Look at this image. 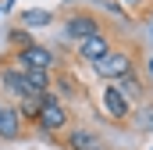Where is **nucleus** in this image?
Listing matches in <instances>:
<instances>
[{"instance_id":"7","label":"nucleus","mask_w":153,"mask_h":150,"mask_svg":"<svg viewBox=\"0 0 153 150\" xmlns=\"http://www.w3.org/2000/svg\"><path fill=\"white\" fill-rule=\"evenodd\" d=\"M57 143H64V150H103V140L85 125H71Z\"/></svg>"},{"instance_id":"11","label":"nucleus","mask_w":153,"mask_h":150,"mask_svg":"<svg viewBox=\"0 0 153 150\" xmlns=\"http://www.w3.org/2000/svg\"><path fill=\"white\" fill-rule=\"evenodd\" d=\"M43 97H46V93H43ZM43 97H39V93H32V97L18 100V114H22V118H25V125H32V129H36L39 114H43Z\"/></svg>"},{"instance_id":"1","label":"nucleus","mask_w":153,"mask_h":150,"mask_svg":"<svg viewBox=\"0 0 153 150\" xmlns=\"http://www.w3.org/2000/svg\"><path fill=\"white\" fill-rule=\"evenodd\" d=\"M96 79H103V82H117V79H125V75L139 72V50H135V43H117L111 54H103L96 64H89Z\"/></svg>"},{"instance_id":"10","label":"nucleus","mask_w":153,"mask_h":150,"mask_svg":"<svg viewBox=\"0 0 153 150\" xmlns=\"http://www.w3.org/2000/svg\"><path fill=\"white\" fill-rule=\"evenodd\" d=\"M18 25L22 29H46V25H53V11H43V7H29V11H22L18 14Z\"/></svg>"},{"instance_id":"13","label":"nucleus","mask_w":153,"mask_h":150,"mask_svg":"<svg viewBox=\"0 0 153 150\" xmlns=\"http://www.w3.org/2000/svg\"><path fill=\"white\" fill-rule=\"evenodd\" d=\"M7 46H11L7 54H18V50H29V46H32V32H29V29H22V25H14V29L7 32Z\"/></svg>"},{"instance_id":"9","label":"nucleus","mask_w":153,"mask_h":150,"mask_svg":"<svg viewBox=\"0 0 153 150\" xmlns=\"http://www.w3.org/2000/svg\"><path fill=\"white\" fill-rule=\"evenodd\" d=\"M25 129H29V125H25V118L18 114V104H4V114H0V140L14 143V140H22Z\"/></svg>"},{"instance_id":"17","label":"nucleus","mask_w":153,"mask_h":150,"mask_svg":"<svg viewBox=\"0 0 153 150\" xmlns=\"http://www.w3.org/2000/svg\"><path fill=\"white\" fill-rule=\"evenodd\" d=\"M150 32H153V29H150Z\"/></svg>"},{"instance_id":"5","label":"nucleus","mask_w":153,"mask_h":150,"mask_svg":"<svg viewBox=\"0 0 153 150\" xmlns=\"http://www.w3.org/2000/svg\"><path fill=\"white\" fill-rule=\"evenodd\" d=\"M0 93H4V97H11L14 104H18V100H25V97H32V89H29V82H25V72H22L11 57H4V61H0Z\"/></svg>"},{"instance_id":"3","label":"nucleus","mask_w":153,"mask_h":150,"mask_svg":"<svg viewBox=\"0 0 153 150\" xmlns=\"http://www.w3.org/2000/svg\"><path fill=\"white\" fill-rule=\"evenodd\" d=\"M61 29H64L68 39L82 43V39L96 36V32H107V22H103L96 11H89V7H68L64 18H61Z\"/></svg>"},{"instance_id":"12","label":"nucleus","mask_w":153,"mask_h":150,"mask_svg":"<svg viewBox=\"0 0 153 150\" xmlns=\"http://www.w3.org/2000/svg\"><path fill=\"white\" fill-rule=\"evenodd\" d=\"M132 129H139V132H153V97H146L143 104H135Z\"/></svg>"},{"instance_id":"6","label":"nucleus","mask_w":153,"mask_h":150,"mask_svg":"<svg viewBox=\"0 0 153 150\" xmlns=\"http://www.w3.org/2000/svg\"><path fill=\"white\" fill-rule=\"evenodd\" d=\"M114 46H117L114 32H96V36L75 43V57H78V61H85V64H96V61H100L103 54H111Z\"/></svg>"},{"instance_id":"16","label":"nucleus","mask_w":153,"mask_h":150,"mask_svg":"<svg viewBox=\"0 0 153 150\" xmlns=\"http://www.w3.org/2000/svg\"><path fill=\"white\" fill-rule=\"evenodd\" d=\"M0 114H4V100H0Z\"/></svg>"},{"instance_id":"8","label":"nucleus","mask_w":153,"mask_h":150,"mask_svg":"<svg viewBox=\"0 0 153 150\" xmlns=\"http://www.w3.org/2000/svg\"><path fill=\"white\" fill-rule=\"evenodd\" d=\"M53 93H57L61 100H78V97H85V86L75 79V72H71L68 64H61V68L53 72Z\"/></svg>"},{"instance_id":"4","label":"nucleus","mask_w":153,"mask_h":150,"mask_svg":"<svg viewBox=\"0 0 153 150\" xmlns=\"http://www.w3.org/2000/svg\"><path fill=\"white\" fill-rule=\"evenodd\" d=\"M100 107H103V118L117 125V129H132V114H135V104L117 89L114 82H103V93H100Z\"/></svg>"},{"instance_id":"15","label":"nucleus","mask_w":153,"mask_h":150,"mask_svg":"<svg viewBox=\"0 0 153 150\" xmlns=\"http://www.w3.org/2000/svg\"><path fill=\"white\" fill-rule=\"evenodd\" d=\"M146 75H150V79H153V57H150V68H146Z\"/></svg>"},{"instance_id":"2","label":"nucleus","mask_w":153,"mask_h":150,"mask_svg":"<svg viewBox=\"0 0 153 150\" xmlns=\"http://www.w3.org/2000/svg\"><path fill=\"white\" fill-rule=\"evenodd\" d=\"M68 129H71V111H68V104L50 89V93L43 97V114H39V122H36V132L46 136V140H61Z\"/></svg>"},{"instance_id":"14","label":"nucleus","mask_w":153,"mask_h":150,"mask_svg":"<svg viewBox=\"0 0 153 150\" xmlns=\"http://www.w3.org/2000/svg\"><path fill=\"white\" fill-rule=\"evenodd\" d=\"M121 4H128V7H135V11H143L146 4H153V0H121Z\"/></svg>"}]
</instances>
